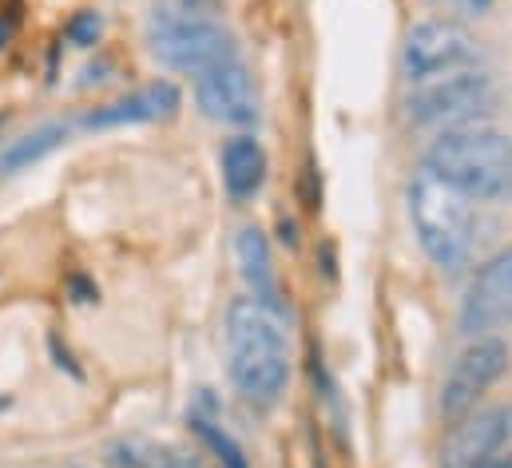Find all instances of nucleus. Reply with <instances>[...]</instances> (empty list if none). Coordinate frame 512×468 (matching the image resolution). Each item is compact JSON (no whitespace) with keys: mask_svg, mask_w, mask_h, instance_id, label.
I'll return each instance as SVG.
<instances>
[{"mask_svg":"<svg viewBox=\"0 0 512 468\" xmlns=\"http://www.w3.org/2000/svg\"><path fill=\"white\" fill-rule=\"evenodd\" d=\"M227 373L251 409H274L290 385V338L282 314L235 298L227 306Z\"/></svg>","mask_w":512,"mask_h":468,"instance_id":"1","label":"nucleus"},{"mask_svg":"<svg viewBox=\"0 0 512 468\" xmlns=\"http://www.w3.org/2000/svg\"><path fill=\"white\" fill-rule=\"evenodd\" d=\"M469 203H512V135L489 123L441 131L421 163Z\"/></svg>","mask_w":512,"mask_h":468,"instance_id":"2","label":"nucleus"},{"mask_svg":"<svg viewBox=\"0 0 512 468\" xmlns=\"http://www.w3.org/2000/svg\"><path fill=\"white\" fill-rule=\"evenodd\" d=\"M405 211L421 250L441 270H465L477 250V215L465 195L445 187L425 167L405 183Z\"/></svg>","mask_w":512,"mask_h":468,"instance_id":"3","label":"nucleus"},{"mask_svg":"<svg viewBox=\"0 0 512 468\" xmlns=\"http://www.w3.org/2000/svg\"><path fill=\"white\" fill-rule=\"evenodd\" d=\"M497 100H501L497 80L481 68H469V72H453V76L417 84L405 96V116L417 127H445L449 131V127L477 123V116L497 108Z\"/></svg>","mask_w":512,"mask_h":468,"instance_id":"4","label":"nucleus"},{"mask_svg":"<svg viewBox=\"0 0 512 468\" xmlns=\"http://www.w3.org/2000/svg\"><path fill=\"white\" fill-rule=\"evenodd\" d=\"M481 64V40L457 20H421L401 44V76L417 88Z\"/></svg>","mask_w":512,"mask_h":468,"instance_id":"5","label":"nucleus"},{"mask_svg":"<svg viewBox=\"0 0 512 468\" xmlns=\"http://www.w3.org/2000/svg\"><path fill=\"white\" fill-rule=\"evenodd\" d=\"M509 361H512L509 342H501L497 334L473 338L465 350L453 357V365H449V373H445V381H441V397H437L441 417L453 425V421H461L465 413L481 409L485 393L509 373Z\"/></svg>","mask_w":512,"mask_h":468,"instance_id":"6","label":"nucleus"},{"mask_svg":"<svg viewBox=\"0 0 512 468\" xmlns=\"http://www.w3.org/2000/svg\"><path fill=\"white\" fill-rule=\"evenodd\" d=\"M509 445L512 405L473 409L461 421H453V429L441 445V468H489Z\"/></svg>","mask_w":512,"mask_h":468,"instance_id":"7","label":"nucleus"},{"mask_svg":"<svg viewBox=\"0 0 512 468\" xmlns=\"http://www.w3.org/2000/svg\"><path fill=\"white\" fill-rule=\"evenodd\" d=\"M151 56L171 68V72H207L223 60H235V36L219 24V20H203V24H183V28H163L151 32Z\"/></svg>","mask_w":512,"mask_h":468,"instance_id":"8","label":"nucleus"},{"mask_svg":"<svg viewBox=\"0 0 512 468\" xmlns=\"http://www.w3.org/2000/svg\"><path fill=\"white\" fill-rule=\"evenodd\" d=\"M457 322L469 338H489L512 322V242L477 270Z\"/></svg>","mask_w":512,"mask_h":468,"instance_id":"9","label":"nucleus"},{"mask_svg":"<svg viewBox=\"0 0 512 468\" xmlns=\"http://www.w3.org/2000/svg\"><path fill=\"white\" fill-rule=\"evenodd\" d=\"M195 104H199V112L207 119L227 123V127H251V123H258L255 80H251V72H247V64L239 56L195 76Z\"/></svg>","mask_w":512,"mask_h":468,"instance_id":"10","label":"nucleus"},{"mask_svg":"<svg viewBox=\"0 0 512 468\" xmlns=\"http://www.w3.org/2000/svg\"><path fill=\"white\" fill-rule=\"evenodd\" d=\"M179 104H183L179 88H175L171 80H159V84H151V88H143V92H135V96H124V100H116V104H104V108L88 112V116H84V127H88V131H104V127L155 123V119L175 116Z\"/></svg>","mask_w":512,"mask_h":468,"instance_id":"11","label":"nucleus"},{"mask_svg":"<svg viewBox=\"0 0 512 468\" xmlns=\"http://www.w3.org/2000/svg\"><path fill=\"white\" fill-rule=\"evenodd\" d=\"M235 262H239V274L251 290L247 298H255L258 306L282 314V282H278V266H274V254H270V238L258 227H243L235 238Z\"/></svg>","mask_w":512,"mask_h":468,"instance_id":"12","label":"nucleus"},{"mask_svg":"<svg viewBox=\"0 0 512 468\" xmlns=\"http://www.w3.org/2000/svg\"><path fill=\"white\" fill-rule=\"evenodd\" d=\"M219 167H223V187L235 203H247L255 199L266 183V151L255 135H235L223 143V155H219Z\"/></svg>","mask_w":512,"mask_h":468,"instance_id":"13","label":"nucleus"},{"mask_svg":"<svg viewBox=\"0 0 512 468\" xmlns=\"http://www.w3.org/2000/svg\"><path fill=\"white\" fill-rule=\"evenodd\" d=\"M64 139H68V127H64V123H48V127H40V131H32V135L16 139L12 147H4V151H0V175L28 171L32 163L48 159Z\"/></svg>","mask_w":512,"mask_h":468,"instance_id":"14","label":"nucleus"},{"mask_svg":"<svg viewBox=\"0 0 512 468\" xmlns=\"http://www.w3.org/2000/svg\"><path fill=\"white\" fill-rule=\"evenodd\" d=\"M219 12H223V0H151L147 32L183 28V24H203V20H219Z\"/></svg>","mask_w":512,"mask_h":468,"instance_id":"15","label":"nucleus"},{"mask_svg":"<svg viewBox=\"0 0 512 468\" xmlns=\"http://www.w3.org/2000/svg\"><path fill=\"white\" fill-rule=\"evenodd\" d=\"M120 461H128V468H207L199 457L175 449V445H159V441H139L131 437L120 449Z\"/></svg>","mask_w":512,"mask_h":468,"instance_id":"16","label":"nucleus"},{"mask_svg":"<svg viewBox=\"0 0 512 468\" xmlns=\"http://www.w3.org/2000/svg\"><path fill=\"white\" fill-rule=\"evenodd\" d=\"M191 433L215 453L219 468H251L247 453H243V445H239L223 425H215V421H207V417H191Z\"/></svg>","mask_w":512,"mask_h":468,"instance_id":"17","label":"nucleus"},{"mask_svg":"<svg viewBox=\"0 0 512 468\" xmlns=\"http://www.w3.org/2000/svg\"><path fill=\"white\" fill-rule=\"evenodd\" d=\"M100 32H104V20H100V12H92V8H84V12H76V16L68 20V40H72L76 48L100 44Z\"/></svg>","mask_w":512,"mask_h":468,"instance_id":"18","label":"nucleus"},{"mask_svg":"<svg viewBox=\"0 0 512 468\" xmlns=\"http://www.w3.org/2000/svg\"><path fill=\"white\" fill-rule=\"evenodd\" d=\"M445 4H453L457 12H469V16H485L493 8V0H445Z\"/></svg>","mask_w":512,"mask_h":468,"instance_id":"19","label":"nucleus"},{"mask_svg":"<svg viewBox=\"0 0 512 468\" xmlns=\"http://www.w3.org/2000/svg\"><path fill=\"white\" fill-rule=\"evenodd\" d=\"M16 20H20V12H16V0H12V12H4V16H0V48L12 40V32H16Z\"/></svg>","mask_w":512,"mask_h":468,"instance_id":"20","label":"nucleus"},{"mask_svg":"<svg viewBox=\"0 0 512 468\" xmlns=\"http://www.w3.org/2000/svg\"><path fill=\"white\" fill-rule=\"evenodd\" d=\"M72 290H76V302H96V290L84 278H72Z\"/></svg>","mask_w":512,"mask_h":468,"instance_id":"21","label":"nucleus"},{"mask_svg":"<svg viewBox=\"0 0 512 468\" xmlns=\"http://www.w3.org/2000/svg\"><path fill=\"white\" fill-rule=\"evenodd\" d=\"M489 468H512V453H509V457H497V461H493Z\"/></svg>","mask_w":512,"mask_h":468,"instance_id":"22","label":"nucleus"},{"mask_svg":"<svg viewBox=\"0 0 512 468\" xmlns=\"http://www.w3.org/2000/svg\"><path fill=\"white\" fill-rule=\"evenodd\" d=\"M68 468H76V465H68Z\"/></svg>","mask_w":512,"mask_h":468,"instance_id":"23","label":"nucleus"}]
</instances>
